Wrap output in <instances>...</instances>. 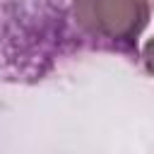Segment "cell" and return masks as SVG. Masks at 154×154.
<instances>
[{
	"label": "cell",
	"mask_w": 154,
	"mask_h": 154,
	"mask_svg": "<svg viewBox=\"0 0 154 154\" xmlns=\"http://www.w3.org/2000/svg\"><path fill=\"white\" fill-rule=\"evenodd\" d=\"M152 17L149 0H72L77 31L96 48L137 58V38Z\"/></svg>",
	"instance_id": "cell-1"
},
{
	"label": "cell",
	"mask_w": 154,
	"mask_h": 154,
	"mask_svg": "<svg viewBox=\"0 0 154 154\" xmlns=\"http://www.w3.org/2000/svg\"><path fill=\"white\" fill-rule=\"evenodd\" d=\"M142 65H144L147 75L154 77V36H152V38L144 43V48H142Z\"/></svg>",
	"instance_id": "cell-2"
}]
</instances>
